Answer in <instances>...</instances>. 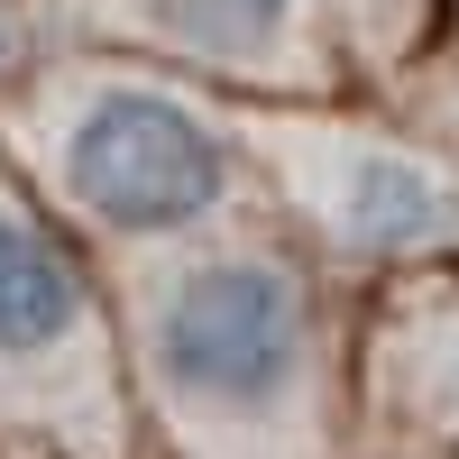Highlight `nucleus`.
<instances>
[{"mask_svg":"<svg viewBox=\"0 0 459 459\" xmlns=\"http://www.w3.org/2000/svg\"><path fill=\"white\" fill-rule=\"evenodd\" d=\"M147 395L194 459H322V313L276 248H203L138 313Z\"/></svg>","mask_w":459,"mask_h":459,"instance_id":"1","label":"nucleus"},{"mask_svg":"<svg viewBox=\"0 0 459 459\" xmlns=\"http://www.w3.org/2000/svg\"><path fill=\"white\" fill-rule=\"evenodd\" d=\"M239 147L203 101L166 83H83L56 120V184L65 203L120 230V239H175L230 203Z\"/></svg>","mask_w":459,"mask_h":459,"instance_id":"2","label":"nucleus"},{"mask_svg":"<svg viewBox=\"0 0 459 459\" xmlns=\"http://www.w3.org/2000/svg\"><path fill=\"white\" fill-rule=\"evenodd\" d=\"M294 194L359 257H423L459 239V175L395 138H303Z\"/></svg>","mask_w":459,"mask_h":459,"instance_id":"3","label":"nucleus"},{"mask_svg":"<svg viewBox=\"0 0 459 459\" xmlns=\"http://www.w3.org/2000/svg\"><path fill=\"white\" fill-rule=\"evenodd\" d=\"M92 294L47 221L0 194V395H92Z\"/></svg>","mask_w":459,"mask_h":459,"instance_id":"4","label":"nucleus"},{"mask_svg":"<svg viewBox=\"0 0 459 459\" xmlns=\"http://www.w3.org/2000/svg\"><path fill=\"white\" fill-rule=\"evenodd\" d=\"M157 28H166V47L194 56V65L266 74V65H294L303 0H157Z\"/></svg>","mask_w":459,"mask_h":459,"instance_id":"5","label":"nucleus"},{"mask_svg":"<svg viewBox=\"0 0 459 459\" xmlns=\"http://www.w3.org/2000/svg\"><path fill=\"white\" fill-rule=\"evenodd\" d=\"M450 395H459V350H450Z\"/></svg>","mask_w":459,"mask_h":459,"instance_id":"6","label":"nucleus"},{"mask_svg":"<svg viewBox=\"0 0 459 459\" xmlns=\"http://www.w3.org/2000/svg\"><path fill=\"white\" fill-rule=\"evenodd\" d=\"M0 47H10V28H0Z\"/></svg>","mask_w":459,"mask_h":459,"instance_id":"7","label":"nucleus"}]
</instances>
